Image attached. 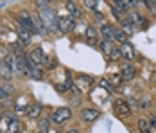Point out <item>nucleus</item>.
Returning a JSON list of instances; mask_svg holds the SVG:
<instances>
[{
  "instance_id": "6e6552de",
  "label": "nucleus",
  "mask_w": 156,
  "mask_h": 133,
  "mask_svg": "<svg viewBox=\"0 0 156 133\" xmlns=\"http://www.w3.org/2000/svg\"><path fill=\"white\" fill-rule=\"evenodd\" d=\"M25 74L29 77H32V79H43V74H41L40 67H36L29 58L25 59Z\"/></svg>"
},
{
  "instance_id": "2f4dec72",
  "label": "nucleus",
  "mask_w": 156,
  "mask_h": 133,
  "mask_svg": "<svg viewBox=\"0 0 156 133\" xmlns=\"http://www.w3.org/2000/svg\"><path fill=\"white\" fill-rule=\"evenodd\" d=\"M101 87H104V88L108 90V92H113V87L109 85V81H108V79H101Z\"/></svg>"
},
{
  "instance_id": "39448f33",
  "label": "nucleus",
  "mask_w": 156,
  "mask_h": 133,
  "mask_svg": "<svg viewBox=\"0 0 156 133\" xmlns=\"http://www.w3.org/2000/svg\"><path fill=\"white\" fill-rule=\"evenodd\" d=\"M52 122L54 124H65L68 119H72V110L70 108H58V110H54V113H52Z\"/></svg>"
},
{
  "instance_id": "f03ea898",
  "label": "nucleus",
  "mask_w": 156,
  "mask_h": 133,
  "mask_svg": "<svg viewBox=\"0 0 156 133\" xmlns=\"http://www.w3.org/2000/svg\"><path fill=\"white\" fill-rule=\"evenodd\" d=\"M40 18L43 20V25L47 27L48 32H58V16L52 9H45V11H40Z\"/></svg>"
},
{
  "instance_id": "cd10ccee",
  "label": "nucleus",
  "mask_w": 156,
  "mask_h": 133,
  "mask_svg": "<svg viewBox=\"0 0 156 133\" xmlns=\"http://www.w3.org/2000/svg\"><path fill=\"white\" fill-rule=\"evenodd\" d=\"M109 81H111V87H119L122 83V77H120V74H113L109 77Z\"/></svg>"
},
{
  "instance_id": "e433bc0d",
  "label": "nucleus",
  "mask_w": 156,
  "mask_h": 133,
  "mask_svg": "<svg viewBox=\"0 0 156 133\" xmlns=\"http://www.w3.org/2000/svg\"><path fill=\"white\" fill-rule=\"evenodd\" d=\"M47 133H61V131H58V130H48Z\"/></svg>"
},
{
  "instance_id": "f8f14e48",
  "label": "nucleus",
  "mask_w": 156,
  "mask_h": 133,
  "mask_svg": "<svg viewBox=\"0 0 156 133\" xmlns=\"http://www.w3.org/2000/svg\"><path fill=\"white\" fill-rule=\"evenodd\" d=\"M135 76H136V68H135L133 65H124V67H122V70H120L122 81H131Z\"/></svg>"
},
{
  "instance_id": "2eb2a0df",
  "label": "nucleus",
  "mask_w": 156,
  "mask_h": 133,
  "mask_svg": "<svg viewBox=\"0 0 156 133\" xmlns=\"http://www.w3.org/2000/svg\"><path fill=\"white\" fill-rule=\"evenodd\" d=\"M25 113H27L29 119H38L40 113H41V106H40V104H29V106L25 108Z\"/></svg>"
},
{
  "instance_id": "c85d7f7f",
  "label": "nucleus",
  "mask_w": 156,
  "mask_h": 133,
  "mask_svg": "<svg viewBox=\"0 0 156 133\" xmlns=\"http://www.w3.org/2000/svg\"><path fill=\"white\" fill-rule=\"evenodd\" d=\"M120 22H122V31H124L126 34H131V32H133V27H131V24H129V22H127V20H120Z\"/></svg>"
},
{
  "instance_id": "423d86ee",
  "label": "nucleus",
  "mask_w": 156,
  "mask_h": 133,
  "mask_svg": "<svg viewBox=\"0 0 156 133\" xmlns=\"http://www.w3.org/2000/svg\"><path fill=\"white\" fill-rule=\"evenodd\" d=\"M58 27H59V32H72L76 27V22L72 16H61L58 18Z\"/></svg>"
},
{
  "instance_id": "c756f323",
  "label": "nucleus",
  "mask_w": 156,
  "mask_h": 133,
  "mask_svg": "<svg viewBox=\"0 0 156 133\" xmlns=\"http://www.w3.org/2000/svg\"><path fill=\"white\" fill-rule=\"evenodd\" d=\"M124 2H126V7H127V9H135V7L140 6L142 0H124Z\"/></svg>"
},
{
  "instance_id": "58836bf2",
  "label": "nucleus",
  "mask_w": 156,
  "mask_h": 133,
  "mask_svg": "<svg viewBox=\"0 0 156 133\" xmlns=\"http://www.w3.org/2000/svg\"><path fill=\"white\" fill-rule=\"evenodd\" d=\"M0 117H2V106H0Z\"/></svg>"
},
{
  "instance_id": "aec40b11",
  "label": "nucleus",
  "mask_w": 156,
  "mask_h": 133,
  "mask_svg": "<svg viewBox=\"0 0 156 133\" xmlns=\"http://www.w3.org/2000/svg\"><path fill=\"white\" fill-rule=\"evenodd\" d=\"M84 36H86V40H88L90 43H95V42H97V36H99V32H97V29H94V27H86Z\"/></svg>"
},
{
  "instance_id": "9d476101",
  "label": "nucleus",
  "mask_w": 156,
  "mask_h": 133,
  "mask_svg": "<svg viewBox=\"0 0 156 133\" xmlns=\"http://www.w3.org/2000/svg\"><path fill=\"white\" fill-rule=\"evenodd\" d=\"M18 24H20V27L25 31H29V32H34V25H32V18L29 13H20L18 15Z\"/></svg>"
},
{
  "instance_id": "4c0bfd02",
  "label": "nucleus",
  "mask_w": 156,
  "mask_h": 133,
  "mask_svg": "<svg viewBox=\"0 0 156 133\" xmlns=\"http://www.w3.org/2000/svg\"><path fill=\"white\" fill-rule=\"evenodd\" d=\"M65 133H79L77 130H68V131H65Z\"/></svg>"
},
{
  "instance_id": "f704fd0d",
  "label": "nucleus",
  "mask_w": 156,
  "mask_h": 133,
  "mask_svg": "<svg viewBox=\"0 0 156 133\" xmlns=\"http://www.w3.org/2000/svg\"><path fill=\"white\" fill-rule=\"evenodd\" d=\"M47 67H48V68H54V67H56V59H48Z\"/></svg>"
},
{
  "instance_id": "1a4fd4ad",
  "label": "nucleus",
  "mask_w": 156,
  "mask_h": 133,
  "mask_svg": "<svg viewBox=\"0 0 156 133\" xmlns=\"http://www.w3.org/2000/svg\"><path fill=\"white\" fill-rule=\"evenodd\" d=\"M79 117L83 119L84 122H94V120H97V119L101 117V112L95 110V108H84V110H81Z\"/></svg>"
},
{
  "instance_id": "0eeeda50",
  "label": "nucleus",
  "mask_w": 156,
  "mask_h": 133,
  "mask_svg": "<svg viewBox=\"0 0 156 133\" xmlns=\"http://www.w3.org/2000/svg\"><path fill=\"white\" fill-rule=\"evenodd\" d=\"M113 110H115V113L120 115V117H127V115H131V106H129V103H127V101H122V99L115 101Z\"/></svg>"
},
{
  "instance_id": "a878e982",
  "label": "nucleus",
  "mask_w": 156,
  "mask_h": 133,
  "mask_svg": "<svg viewBox=\"0 0 156 133\" xmlns=\"http://www.w3.org/2000/svg\"><path fill=\"white\" fill-rule=\"evenodd\" d=\"M36 7H38L40 11L50 9V0H36Z\"/></svg>"
},
{
  "instance_id": "c9c22d12",
  "label": "nucleus",
  "mask_w": 156,
  "mask_h": 133,
  "mask_svg": "<svg viewBox=\"0 0 156 133\" xmlns=\"http://www.w3.org/2000/svg\"><path fill=\"white\" fill-rule=\"evenodd\" d=\"M7 97V94H5V90L4 88H0V99H5Z\"/></svg>"
},
{
  "instance_id": "ddd939ff",
  "label": "nucleus",
  "mask_w": 156,
  "mask_h": 133,
  "mask_svg": "<svg viewBox=\"0 0 156 133\" xmlns=\"http://www.w3.org/2000/svg\"><path fill=\"white\" fill-rule=\"evenodd\" d=\"M127 22L131 24V27L133 29H140V27H145V20L142 18L138 13H131L129 18H127Z\"/></svg>"
},
{
  "instance_id": "393cba45",
  "label": "nucleus",
  "mask_w": 156,
  "mask_h": 133,
  "mask_svg": "<svg viewBox=\"0 0 156 133\" xmlns=\"http://www.w3.org/2000/svg\"><path fill=\"white\" fill-rule=\"evenodd\" d=\"M77 83H81V85H86V88L94 83V77L92 76H79L77 77Z\"/></svg>"
},
{
  "instance_id": "f257e3e1",
  "label": "nucleus",
  "mask_w": 156,
  "mask_h": 133,
  "mask_svg": "<svg viewBox=\"0 0 156 133\" xmlns=\"http://www.w3.org/2000/svg\"><path fill=\"white\" fill-rule=\"evenodd\" d=\"M25 59L27 58L23 54H9L4 61L9 65V68L13 70L15 76H22V74H25Z\"/></svg>"
},
{
  "instance_id": "412c9836",
  "label": "nucleus",
  "mask_w": 156,
  "mask_h": 133,
  "mask_svg": "<svg viewBox=\"0 0 156 133\" xmlns=\"http://www.w3.org/2000/svg\"><path fill=\"white\" fill-rule=\"evenodd\" d=\"M113 29H115V27H111V25H102V31H101L102 38H104V40H109V42H113Z\"/></svg>"
},
{
  "instance_id": "6ab92c4d",
  "label": "nucleus",
  "mask_w": 156,
  "mask_h": 133,
  "mask_svg": "<svg viewBox=\"0 0 156 133\" xmlns=\"http://www.w3.org/2000/svg\"><path fill=\"white\" fill-rule=\"evenodd\" d=\"M113 42H119V43H127V34L122 29H113Z\"/></svg>"
},
{
  "instance_id": "4468645a",
  "label": "nucleus",
  "mask_w": 156,
  "mask_h": 133,
  "mask_svg": "<svg viewBox=\"0 0 156 133\" xmlns=\"http://www.w3.org/2000/svg\"><path fill=\"white\" fill-rule=\"evenodd\" d=\"M13 70L9 68V65L5 63V61H0V77L2 79H5V81H11L13 79Z\"/></svg>"
},
{
  "instance_id": "4be33fe9",
  "label": "nucleus",
  "mask_w": 156,
  "mask_h": 133,
  "mask_svg": "<svg viewBox=\"0 0 156 133\" xmlns=\"http://www.w3.org/2000/svg\"><path fill=\"white\" fill-rule=\"evenodd\" d=\"M99 4H102V0H83V6L90 11H97Z\"/></svg>"
},
{
  "instance_id": "7ed1b4c3",
  "label": "nucleus",
  "mask_w": 156,
  "mask_h": 133,
  "mask_svg": "<svg viewBox=\"0 0 156 133\" xmlns=\"http://www.w3.org/2000/svg\"><path fill=\"white\" fill-rule=\"evenodd\" d=\"M101 50L106 54V58H108L109 61H115L117 58H120V49L115 47L113 42H109V40H102V42H101Z\"/></svg>"
},
{
  "instance_id": "b1692460",
  "label": "nucleus",
  "mask_w": 156,
  "mask_h": 133,
  "mask_svg": "<svg viewBox=\"0 0 156 133\" xmlns=\"http://www.w3.org/2000/svg\"><path fill=\"white\" fill-rule=\"evenodd\" d=\"M7 120H9V133H18V120L13 115H7Z\"/></svg>"
},
{
  "instance_id": "9b49d317",
  "label": "nucleus",
  "mask_w": 156,
  "mask_h": 133,
  "mask_svg": "<svg viewBox=\"0 0 156 133\" xmlns=\"http://www.w3.org/2000/svg\"><path fill=\"white\" fill-rule=\"evenodd\" d=\"M32 18V25H34V32H38V34H47L48 31L47 27L43 25V20L40 18V15H31Z\"/></svg>"
},
{
  "instance_id": "f3484780",
  "label": "nucleus",
  "mask_w": 156,
  "mask_h": 133,
  "mask_svg": "<svg viewBox=\"0 0 156 133\" xmlns=\"http://www.w3.org/2000/svg\"><path fill=\"white\" fill-rule=\"evenodd\" d=\"M119 49H120V56H124L126 59H131L135 56V49L131 43H122V47H119Z\"/></svg>"
},
{
  "instance_id": "7c9ffc66",
  "label": "nucleus",
  "mask_w": 156,
  "mask_h": 133,
  "mask_svg": "<svg viewBox=\"0 0 156 133\" xmlns=\"http://www.w3.org/2000/svg\"><path fill=\"white\" fill-rule=\"evenodd\" d=\"M145 2V6H147V9H151L153 13L156 11V0H144Z\"/></svg>"
},
{
  "instance_id": "ea45409f",
  "label": "nucleus",
  "mask_w": 156,
  "mask_h": 133,
  "mask_svg": "<svg viewBox=\"0 0 156 133\" xmlns=\"http://www.w3.org/2000/svg\"><path fill=\"white\" fill-rule=\"evenodd\" d=\"M0 133H4V131H0Z\"/></svg>"
},
{
  "instance_id": "dca6fc26",
  "label": "nucleus",
  "mask_w": 156,
  "mask_h": 133,
  "mask_svg": "<svg viewBox=\"0 0 156 133\" xmlns=\"http://www.w3.org/2000/svg\"><path fill=\"white\" fill-rule=\"evenodd\" d=\"M18 40H20V43L22 45L29 47V45H31V32L20 27V29H18Z\"/></svg>"
},
{
  "instance_id": "a211bd4d",
  "label": "nucleus",
  "mask_w": 156,
  "mask_h": 133,
  "mask_svg": "<svg viewBox=\"0 0 156 133\" xmlns=\"http://www.w3.org/2000/svg\"><path fill=\"white\" fill-rule=\"evenodd\" d=\"M65 7H66V11L72 15V18H81V11H79V7L72 2V0H66V2H65Z\"/></svg>"
},
{
  "instance_id": "bb28decb",
  "label": "nucleus",
  "mask_w": 156,
  "mask_h": 133,
  "mask_svg": "<svg viewBox=\"0 0 156 133\" xmlns=\"http://www.w3.org/2000/svg\"><path fill=\"white\" fill-rule=\"evenodd\" d=\"M38 131L40 133H47L48 131V119L40 120V124H38Z\"/></svg>"
},
{
  "instance_id": "20e7f679",
  "label": "nucleus",
  "mask_w": 156,
  "mask_h": 133,
  "mask_svg": "<svg viewBox=\"0 0 156 133\" xmlns=\"http://www.w3.org/2000/svg\"><path fill=\"white\" fill-rule=\"evenodd\" d=\"M29 59L36 67H47V63H48V56L43 52V49H40V47L32 49L31 54H29Z\"/></svg>"
},
{
  "instance_id": "473e14b6",
  "label": "nucleus",
  "mask_w": 156,
  "mask_h": 133,
  "mask_svg": "<svg viewBox=\"0 0 156 133\" xmlns=\"http://www.w3.org/2000/svg\"><path fill=\"white\" fill-rule=\"evenodd\" d=\"M95 22L104 25V16H102V13H101V15H99V13H95Z\"/></svg>"
},
{
  "instance_id": "5701e85b",
  "label": "nucleus",
  "mask_w": 156,
  "mask_h": 133,
  "mask_svg": "<svg viewBox=\"0 0 156 133\" xmlns=\"http://www.w3.org/2000/svg\"><path fill=\"white\" fill-rule=\"evenodd\" d=\"M138 130H140V133H151L149 119H140V120H138Z\"/></svg>"
},
{
  "instance_id": "72a5a7b5",
  "label": "nucleus",
  "mask_w": 156,
  "mask_h": 133,
  "mask_svg": "<svg viewBox=\"0 0 156 133\" xmlns=\"http://www.w3.org/2000/svg\"><path fill=\"white\" fill-rule=\"evenodd\" d=\"M149 124H151V128H156V115L149 117Z\"/></svg>"
}]
</instances>
